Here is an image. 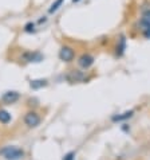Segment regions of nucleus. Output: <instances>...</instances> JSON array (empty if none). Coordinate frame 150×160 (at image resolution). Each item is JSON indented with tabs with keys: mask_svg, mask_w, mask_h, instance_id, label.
I'll return each mask as SVG.
<instances>
[{
	"mask_svg": "<svg viewBox=\"0 0 150 160\" xmlns=\"http://www.w3.org/2000/svg\"><path fill=\"white\" fill-rule=\"evenodd\" d=\"M63 3H64V0H55V2L51 4V7L48 8V12H50V14H54V12H56L62 7Z\"/></svg>",
	"mask_w": 150,
	"mask_h": 160,
	"instance_id": "13",
	"label": "nucleus"
},
{
	"mask_svg": "<svg viewBox=\"0 0 150 160\" xmlns=\"http://www.w3.org/2000/svg\"><path fill=\"white\" fill-rule=\"evenodd\" d=\"M0 156L6 160H21L24 158V151L15 145H7L0 149Z\"/></svg>",
	"mask_w": 150,
	"mask_h": 160,
	"instance_id": "1",
	"label": "nucleus"
},
{
	"mask_svg": "<svg viewBox=\"0 0 150 160\" xmlns=\"http://www.w3.org/2000/svg\"><path fill=\"white\" fill-rule=\"evenodd\" d=\"M47 85V79H34V81H31L30 86L32 89H40V88H45Z\"/></svg>",
	"mask_w": 150,
	"mask_h": 160,
	"instance_id": "11",
	"label": "nucleus"
},
{
	"mask_svg": "<svg viewBox=\"0 0 150 160\" xmlns=\"http://www.w3.org/2000/svg\"><path fill=\"white\" fill-rule=\"evenodd\" d=\"M11 121V114L4 109H0V122L2 124H8Z\"/></svg>",
	"mask_w": 150,
	"mask_h": 160,
	"instance_id": "12",
	"label": "nucleus"
},
{
	"mask_svg": "<svg viewBox=\"0 0 150 160\" xmlns=\"http://www.w3.org/2000/svg\"><path fill=\"white\" fill-rule=\"evenodd\" d=\"M78 65L81 66L82 69H89L91 68L92 65H94V57L90 55V54H82L81 57H79L78 59Z\"/></svg>",
	"mask_w": 150,
	"mask_h": 160,
	"instance_id": "4",
	"label": "nucleus"
},
{
	"mask_svg": "<svg viewBox=\"0 0 150 160\" xmlns=\"http://www.w3.org/2000/svg\"><path fill=\"white\" fill-rule=\"evenodd\" d=\"M24 124L28 128H35L40 124V116L36 112H28L24 116Z\"/></svg>",
	"mask_w": 150,
	"mask_h": 160,
	"instance_id": "2",
	"label": "nucleus"
},
{
	"mask_svg": "<svg viewBox=\"0 0 150 160\" xmlns=\"http://www.w3.org/2000/svg\"><path fill=\"white\" fill-rule=\"evenodd\" d=\"M125 50H126V39H125V37H121L120 41H118L117 47H115V54H117V57H122L123 52H125Z\"/></svg>",
	"mask_w": 150,
	"mask_h": 160,
	"instance_id": "8",
	"label": "nucleus"
},
{
	"mask_svg": "<svg viewBox=\"0 0 150 160\" xmlns=\"http://www.w3.org/2000/svg\"><path fill=\"white\" fill-rule=\"evenodd\" d=\"M67 78L71 82H78V81H83V79H85V74L82 72H79V70H73V72L68 74Z\"/></svg>",
	"mask_w": 150,
	"mask_h": 160,
	"instance_id": "9",
	"label": "nucleus"
},
{
	"mask_svg": "<svg viewBox=\"0 0 150 160\" xmlns=\"http://www.w3.org/2000/svg\"><path fill=\"white\" fill-rule=\"evenodd\" d=\"M134 114V112L133 110H127V112H123V113H121V114H117V116H113V121L114 122H120V121H125V120H127V118H130L131 116Z\"/></svg>",
	"mask_w": 150,
	"mask_h": 160,
	"instance_id": "10",
	"label": "nucleus"
},
{
	"mask_svg": "<svg viewBox=\"0 0 150 160\" xmlns=\"http://www.w3.org/2000/svg\"><path fill=\"white\" fill-rule=\"evenodd\" d=\"M19 98H20V94L17 92H6L2 97V101L7 105H11V104H15Z\"/></svg>",
	"mask_w": 150,
	"mask_h": 160,
	"instance_id": "5",
	"label": "nucleus"
},
{
	"mask_svg": "<svg viewBox=\"0 0 150 160\" xmlns=\"http://www.w3.org/2000/svg\"><path fill=\"white\" fill-rule=\"evenodd\" d=\"M59 58H60V61H63V62H71L75 58L74 48L68 47V46H63L60 48V51H59Z\"/></svg>",
	"mask_w": 150,
	"mask_h": 160,
	"instance_id": "3",
	"label": "nucleus"
},
{
	"mask_svg": "<svg viewBox=\"0 0 150 160\" xmlns=\"http://www.w3.org/2000/svg\"><path fill=\"white\" fill-rule=\"evenodd\" d=\"M74 156H75V153L74 152H70V153H67L63 158V160H74Z\"/></svg>",
	"mask_w": 150,
	"mask_h": 160,
	"instance_id": "15",
	"label": "nucleus"
},
{
	"mask_svg": "<svg viewBox=\"0 0 150 160\" xmlns=\"http://www.w3.org/2000/svg\"><path fill=\"white\" fill-rule=\"evenodd\" d=\"M23 59L26 62H40L43 61V55L38 51H28L23 54Z\"/></svg>",
	"mask_w": 150,
	"mask_h": 160,
	"instance_id": "6",
	"label": "nucleus"
},
{
	"mask_svg": "<svg viewBox=\"0 0 150 160\" xmlns=\"http://www.w3.org/2000/svg\"><path fill=\"white\" fill-rule=\"evenodd\" d=\"M142 32H143V37H145V38H146V39H150V28L142 30Z\"/></svg>",
	"mask_w": 150,
	"mask_h": 160,
	"instance_id": "16",
	"label": "nucleus"
},
{
	"mask_svg": "<svg viewBox=\"0 0 150 160\" xmlns=\"http://www.w3.org/2000/svg\"><path fill=\"white\" fill-rule=\"evenodd\" d=\"M139 24H141V27H142V30L150 28V8L142 11V15H141V19H139Z\"/></svg>",
	"mask_w": 150,
	"mask_h": 160,
	"instance_id": "7",
	"label": "nucleus"
},
{
	"mask_svg": "<svg viewBox=\"0 0 150 160\" xmlns=\"http://www.w3.org/2000/svg\"><path fill=\"white\" fill-rule=\"evenodd\" d=\"M24 31H26V32H34V31H35V23H32V22L27 23L24 26Z\"/></svg>",
	"mask_w": 150,
	"mask_h": 160,
	"instance_id": "14",
	"label": "nucleus"
},
{
	"mask_svg": "<svg viewBox=\"0 0 150 160\" xmlns=\"http://www.w3.org/2000/svg\"><path fill=\"white\" fill-rule=\"evenodd\" d=\"M79 2V0H73V3H78Z\"/></svg>",
	"mask_w": 150,
	"mask_h": 160,
	"instance_id": "17",
	"label": "nucleus"
}]
</instances>
